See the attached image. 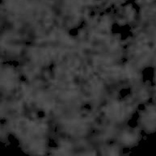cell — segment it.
Returning <instances> with one entry per match:
<instances>
[{"mask_svg": "<svg viewBox=\"0 0 156 156\" xmlns=\"http://www.w3.org/2000/svg\"><path fill=\"white\" fill-rule=\"evenodd\" d=\"M148 107V110L146 109L143 111L139 115V119L140 123L146 126V129L148 128L150 131H153V118H154V111L153 107H151L150 110Z\"/></svg>", "mask_w": 156, "mask_h": 156, "instance_id": "6da1fadb", "label": "cell"}]
</instances>
